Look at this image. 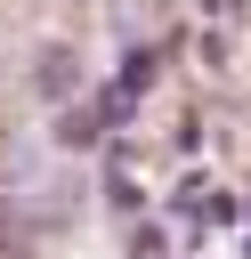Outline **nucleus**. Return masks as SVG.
<instances>
[]
</instances>
